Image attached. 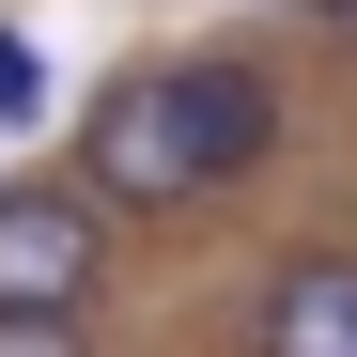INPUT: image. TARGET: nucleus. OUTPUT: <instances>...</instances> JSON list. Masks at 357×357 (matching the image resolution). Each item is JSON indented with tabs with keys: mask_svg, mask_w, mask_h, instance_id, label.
I'll list each match as a JSON object with an SVG mask.
<instances>
[{
	"mask_svg": "<svg viewBox=\"0 0 357 357\" xmlns=\"http://www.w3.org/2000/svg\"><path fill=\"white\" fill-rule=\"evenodd\" d=\"M0 357H109L93 311H0Z\"/></svg>",
	"mask_w": 357,
	"mask_h": 357,
	"instance_id": "obj_5",
	"label": "nucleus"
},
{
	"mask_svg": "<svg viewBox=\"0 0 357 357\" xmlns=\"http://www.w3.org/2000/svg\"><path fill=\"white\" fill-rule=\"evenodd\" d=\"M109 249H125V218H109L78 171L0 187V311H93V295H109Z\"/></svg>",
	"mask_w": 357,
	"mask_h": 357,
	"instance_id": "obj_2",
	"label": "nucleus"
},
{
	"mask_svg": "<svg viewBox=\"0 0 357 357\" xmlns=\"http://www.w3.org/2000/svg\"><path fill=\"white\" fill-rule=\"evenodd\" d=\"M249 357H357V249H280L249 295Z\"/></svg>",
	"mask_w": 357,
	"mask_h": 357,
	"instance_id": "obj_3",
	"label": "nucleus"
},
{
	"mask_svg": "<svg viewBox=\"0 0 357 357\" xmlns=\"http://www.w3.org/2000/svg\"><path fill=\"white\" fill-rule=\"evenodd\" d=\"M280 155V78L249 47H187V63H125L78 109V187L109 218H202Z\"/></svg>",
	"mask_w": 357,
	"mask_h": 357,
	"instance_id": "obj_1",
	"label": "nucleus"
},
{
	"mask_svg": "<svg viewBox=\"0 0 357 357\" xmlns=\"http://www.w3.org/2000/svg\"><path fill=\"white\" fill-rule=\"evenodd\" d=\"M295 16H326V31H357V0H295Z\"/></svg>",
	"mask_w": 357,
	"mask_h": 357,
	"instance_id": "obj_6",
	"label": "nucleus"
},
{
	"mask_svg": "<svg viewBox=\"0 0 357 357\" xmlns=\"http://www.w3.org/2000/svg\"><path fill=\"white\" fill-rule=\"evenodd\" d=\"M47 109H63V78H47V47H31V31H0V125L31 140Z\"/></svg>",
	"mask_w": 357,
	"mask_h": 357,
	"instance_id": "obj_4",
	"label": "nucleus"
}]
</instances>
